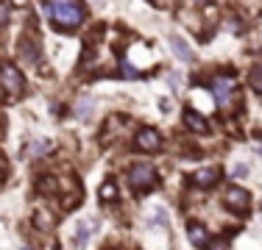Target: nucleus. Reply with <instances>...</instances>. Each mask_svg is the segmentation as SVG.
<instances>
[{
  "instance_id": "nucleus-1",
  "label": "nucleus",
  "mask_w": 262,
  "mask_h": 250,
  "mask_svg": "<svg viewBox=\"0 0 262 250\" xmlns=\"http://www.w3.org/2000/svg\"><path fill=\"white\" fill-rule=\"evenodd\" d=\"M48 11H51L53 23L59 28H67V31L81 25V20H84V11L76 0H53V3H48Z\"/></svg>"
},
{
  "instance_id": "nucleus-2",
  "label": "nucleus",
  "mask_w": 262,
  "mask_h": 250,
  "mask_svg": "<svg viewBox=\"0 0 262 250\" xmlns=\"http://www.w3.org/2000/svg\"><path fill=\"white\" fill-rule=\"evenodd\" d=\"M129 183H131L137 192L154 189V186H157V170H154L151 164H145V161L134 164V167L129 170Z\"/></svg>"
},
{
  "instance_id": "nucleus-3",
  "label": "nucleus",
  "mask_w": 262,
  "mask_h": 250,
  "mask_svg": "<svg viewBox=\"0 0 262 250\" xmlns=\"http://www.w3.org/2000/svg\"><path fill=\"white\" fill-rule=\"evenodd\" d=\"M0 89L9 97H17L23 92V72L14 64H0Z\"/></svg>"
},
{
  "instance_id": "nucleus-4",
  "label": "nucleus",
  "mask_w": 262,
  "mask_h": 250,
  "mask_svg": "<svg viewBox=\"0 0 262 250\" xmlns=\"http://www.w3.org/2000/svg\"><path fill=\"white\" fill-rule=\"evenodd\" d=\"M212 95H215V100H218L220 109H226L232 100H235V78L232 75H215L212 78Z\"/></svg>"
},
{
  "instance_id": "nucleus-5",
  "label": "nucleus",
  "mask_w": 262,
  "mask_h": 250,
  "mask_svg": "<svg viewBox=\"0 0 262 250\" xmlns=\"http://www.w3.org/2000/svg\"><path fill=\"white\" fill-rule=\"evenodd\" d=\"M223 203H226L235 214H245L248 206H251V195H248L243 186H229V189L223 192Z\"/></svg>"
},
{
  "instance_id": "nucleus-6",
  "label": "nucleus",
  "mask_w": 262,
  "mask_h": 250,
  "mask_svg": "<svg viewBox=\"0 0 262 250\" xmlns=\"http://www.w3.org/2000/svg\"><path fill=\"white\" fill-rule=\"evenodd\" d=\"M134 147H137V150H142V153H154V150H159V147H162V136H159V131H154V128L137 131Z\"/></svg>"
},
{
  "instance_id": "nucleus-7",
  "label": "nucleus",
  "mask_w": 262,
  "mask_h": 250,
  "mask_svg": "<svg viewBox=\"0 0 262 250\" xmlns=\"http://www.w3.org/2000/svg\"><path fill=\"white\" fill-rule=\"evenodd\" d=\"M218 181H220V170H218V167H204V170H198V173L192 175V183H195V186H201V189H212Z\"/></svg>"
},
{
  "instance_id": "nucleus-8",
  "label": "nucleus",
  "mask_w": 262,
  "mask_h": 250,
  "mask_svg": "<svg viewBox=\"0 0 262 250\" xmlns=\"http://www.w3.org/2000/svg\"><path fill=\"white\" fill-rule=\"evenodd\" d=\"M184 125H187L192 134H207V131H210V122L204 120V114H198L195 109H187V112H184Z\"/></svg>"
},
{
  "instance_id": "nucleus-9",
  "label": "nucleus",
  "mask_w": 262,
  "mask_h": 250,
  "mask_svg": "<svg viewBox=\"0 0 262 250\" xmlns=\"http://www.w3.org/2000/svg\"><path fill=\"white\" fill-rule=\"evenodd\" d=\"M92 239V223H87V220H81L79 225H76V236H73V245L76 248H87V242Z\"/></svg>"
},
{
  "instance_id": "nucleus-10",
  "label": "nucleus",
  "mask_w": 262,
  "mask_h": 250,
  "mask_svg": "<svg viewBox=\"0 0 262 250\" xmlns=\"http://www.w3.org/2000/svg\"><path fill=\"white\" fill-rule=\"evenodd\" d=\"M187 236H190L192 245H198V248H207V242H210V233H207V228L198 223H192L190 228H187Z\"/></svg>"
},
{
  "instance_id": "nucleus-11",
  "label": "nucleus",
  "mask_w": 262,
  "mask_h": 250,
  "mask_svg": "<svg viewBox=\"0 0 262 250\" xmlns=\"http://www.w3.org/2000/svg\"><path fill=\"white\" fill-rule=\"evenodd\" d=\"M170 47H173V53L176 56H179V59L182 61H192V50H190V45L184 42L182 36H170Z\"/></svg>"
},
{
  "instance_id": "nucleus-12",
  "label": "nucleus",
  "mask_w": 262,
  "mask_h": 250,
  "mask_svg": "<svg viewBox=\"0 0 262 250\" xmlns=\"http://www.w3.org/2000/svg\"><path fill=\"white\" fill-rule=\"evenodd\" d=\"M51 139H36V142H31V145L26 147V156H39V153H48L51 150Z\"/></svg>"
},
{
  "instance_id": "nucleus-13",
  "label": "nucleus",
  "mask_w": 262,
  "mask_h": 250,
  "mask_svg": "<svg viewBox=\"0 0 262 250\" xmlns=\"http://www.w3.org/2000/svg\"><path fill=\"white\" fill-rule=\"evenodd\" d=\"M92 109H95V100L84 95V97L79 100V103H76V117H84V114H89Z\"/></svg>"
},
{
  "instance_id": "nucleus-14",
  "label": "nucleus",
  "mask_w": 262,
  "mask_h": 250,
  "mask_svg": "<svg viewBox=\"0 0 262 250\" xmlns=\"http://www.w3.org/2000/svg\"><path fill=\"white\" fill-rule=\"evenodd\" d=\"M101 200H104V203H112V200H117V186H114L112 181H106L104 186H101Z\"/></svg>"
},
{
  "instance_id": "nucleus-15",
  "label": "nucleus",
  "mask_w": 262,
  "mask_h": 250,
  "mask_svg": "<svg viewBox=\"0 0 262 250\" xmlns=\"http://www.w3.org/2000/svg\"><path fill=\"white\" fill-rule=\"evenodd\" d=\"M20 50H23L26 61H34L36 59V45L31 42V39H20Z\"/></svg>"
},
{
  "instance_id": "nucleus-16",
  "label": "nucleus",
  "mask_w": 262,
  "mask_h": 250,
  "mask_svg": "<svg viewBox=\"0 0 262 250\" xmlns=\"http://www.w3.org/2000/svg\"><path fill=\"white\" fill-rule=\"evenodd\" d=\"M39 192H45V195H56L59 186H56V181H53L51 175H45V178H39Z\"/></svg>"
},
{
  "instance_id": "nucleus-17",
  "label": "nucleus",
  "mask_w": 262,
  "mask_h": 250,
  "mask_svg": "<svg viewBox=\"0 0 262 250\" xmlns=\"http://www.w3.org/2000/svg\"><path fill=\"white\" fill-rule=\"evenodd\" d=\"M251 87L257 89V92H262V64H257V67L251 69Z\"/></svg>"
},
{
  "instance_id": "nucleus-18",
  "label": "nucleus",
  "mask_w": 262,
  "mask_h": 250,
  "mask_svg": "<svg viewBox=\"0 0 262 250\" xmlns=\"http://www.w3.org/2000/svg\"><path fill=\"white\" fill-rule=\"evenodd\" d=\"M36 225H39V228H51V225H53V217L48 214L45 208H39V211H36Z\"/></svg>"
},
{
  "instance_id": "nucleus-19",
  "label": "nucleus",
  "mask_w": 262,
  "mask_h": 250,
  "mask_svg": "<svg viewBox=\"0 0 262 250\" xmlns=\"http://www.w3.org/2000/svg\"><path fill=\"white\" fill-rule=\"evenodd\" d=\"M11 20V6L9 3H0V28H6Z\"/></svg>"
},
{
  "instance_id": "nucleus-20",
  "label": "nucleus",
  "mask_w": 262,
  "mask_h": 250,
  "mask_svg": "<svg viewBox=\"0 0 262 250\" xmlns=\"http://www.w3.org/2000/svg\"><path fill=\"white\" fill-rule=\"evenodd\" d=\"M120 78H140V72L131 67L129 61H123V64H120Z\"/></svg>"
},
{
  "instance_id": "nucleus-21",
  "label": "nucleus",
  "mask_w": 262,
  "mask_h": 250,
  "mask_svg": "<svg viewBox=\"0 0 262 250\" xmlns=\"http://www.w3.org/2000/svg\"><path fill=\"white\" fill-rule=\"evenodd\" d=\"M232 175H235V178H245V175H248V164H235V167H232Z\"/></svg>"
},
{
  "instance_id": "nucleus-22",
  "label": "nucleus",
  "mask_w": 262,
  "mask_h": 250,
  "mask_svg": "<svg viewBox=\"0 0 262 250\" xmlns=\"http://www.w3.org/2000/svg\"><path fill=\"white\" fill-rule=\"evenodd\" d=\"M229 242L226 239H215V242H207V250H226Z\"/></svg>"
},
{
  "instance_id": "nucleus-23",
  "label": "nucleus",
  "mask_w": 262,
  "mask_h": 250,
  "mask_svg": "<svg viewBox=\"0 0 262 250\" xmlns=\"http://www.w3.org/2000/svg\"><path fill=\"white\" fill-rule=\"evenodd\" d=\"M45 250H59V245H56V242L51 239V242H48V245H45Z\"/></svg>"
},
{
  "instance_id": "nucleus-24",
  "label": "nucleus",
  "mask_w": 262,
  "mask_h": 250,
  "mask_svg": "<svg viewBox=\"0 0 262 250\" xmlns=\"http://www.w3.org/2000/svg\"><path fill=\"white\" fill-rule=\"evenodd\" d=\"M260 156H262V147H260Z\"/></svg>"
}]
</instances>
